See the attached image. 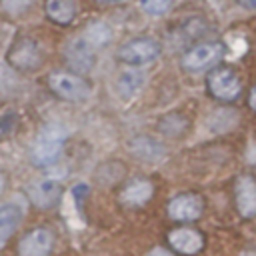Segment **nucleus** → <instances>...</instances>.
I'll use <instances>...</instances> for the list:
<instances>
[{"instance_id": "1", "label": "nucleus", "mask_w": 256, "mask_h": 256, "mask_svg": "<svg viewBox=\"0 0 256 256\" xmlns=\"http://www.w3.org/2000/svg\"><path fill=\"white\" fill-rule=\"evenodd\" d=\"M66 142V130L60 124H46L36 134L32 144V162L36 166H50L58 160Z\"/></svg>"}, {"instance_id": "2", "label": "nucleus", "mask_w": 256, "mask_h": 256, "mask_svg": "<svg viewBox=\"0 0 256 256\" xmlns=\"http://www.w3.org/2000/svg\"><path fill=\"white\" fill-rule=\"evenodd\" d=\"M206 88L210 96L222 102H232L242 92V80L240 74L230 66H216L206 76Z\"/></svg>"}, {"instance_id": "3", "label": "nucleus", "mask_w": 256, "mask_h": 256, "mask_svg": "<svg viewBox=\"0 0 256 256\" xmlns=\"http://www.w3.org/2000/svg\"><path fill=\"white\" fill-rule=\"evenodd\" d=\"M48 86L50 90L68 102H82L90 96V82L86 78H82L80 74L74 72H54L48 76Z\"/></svg>"}, {"instance_id": "4", "label": "nucleus", "mask_w": 256, "mask_h": 256, "mask_svg": "<svg viewBox=\"0 0 256 256\" xmlns=\"http://www.w3.org/2000/svg\"><path fill=\"white\" fill-rule=\"evenodd\" d=\"M224 52H226V48L222 42H200L182 54L180 64L186 72H202V70L218 64L224 58Z\"/></svg>"}, {"instance_id": "5", "label": "nucleus", "mask_w": 256, "mask_h": 256, "mask_svg": "<svg viewBox=\"0 0 256 256\" xmlns=\"http://www.w3.org/2000/svg\"><path fill=\"white\" fill-rule=\"evenodd\" d=\"M160 50L162 48L154 38L140 36V38H132L124 42L116 56L126 66H146L160 56Z\"/></svg>"}, {"instance_id": "6", "label": "nucleus", "mask_w": 256, "mask_h": 256, "mask_svg": "<svg viewBox=\"0 0 256 256\" xmlns=\"http://www.w3.org/2000/svg\"><path fill=\"white\" fill-rule=\"evenodd\" d=\"M6 62L18 72H32L42 64V52L36 40L18 38L6 52Z\"/></svg>"}, {"instance_id": "7", "label": "nucleus", "mask_w": 256, "mask_h": 256, "mask_svg": "<svg viewBox=\"0 0 256 256\" xmlns=\"http://www.w3.org/2000/svg\"><path fill=\"white\" fill-rule=\"evenodd\" d=\"M202 210H204V200L200 194L194 192L178 194L168 202V216L178 222H192L200 218Z\"/></svg>"}, {"instance_id": "8", "label": "nucleus", "mask_w": 256, "mask_h": 256, "mask_svg": "<svg viewBox=\"0 0 256 256\" xmlns=\"http://www.w3.org/2000/svg\"><path fill=\"white\" fill-rule=\"evenodd\" d=\"M66 62L74 70V74H86L94 68L96 50L84 38H76L66 48Z\"/></svg>"}, {"instance_id": "9", "label": "nucleus", "mask_w": 256, "mask_h": 256, "mask_svg": "<svg viewBox=\"0 0 256 256\" xmlns=\"http://www.w3.org/2000/svg\"><path fill=\"white\" fill-rule=\"evenodd\" d=\"M234 202L244 218L256 216V180L248 174H242L234 182Z\"/></svg>"}, {"instance_id": "10", "label": "nucleus", "mask_w": 256, "mask_h": 256, "mask_svg": "<svg viewBox=\"0 0 256 256\" xmlns=\"http://www.w3.org/2000/svg\"><path fill=\"white\" fill-rule=\"evenodd\" d=\"M52 252V232L46 228L30 230L18 244L20 256H50Z\"/></svg>"}, {"instance_id": "11", "label": "nucleus", "mask_w": 256, "mask_h": 256, "mask_svg": "<svg viewBox=\"0 0 256 256\" xmlns=\"http://www.w3.org/2000/svg\"><path fill=\"white\" fill-rule=\"evenodd\" d=\"M168 242L176 252L188 254V256H192V254H196V252H200L204 248L202 234L192 230V228H176V230H172L168 234Z\"/></svg>"}, {"instance_id": "12", "label": "nucleus", "mask_w": 256, "mask_h": 256, "mask_svg": "<svg viewBox=\"0 0 256 256\" xmlns=\"http://www.w3.org/2000/svg\"><path fill=\"white\" fill-rule=\"evenodd\" d=\"M154 194V186L152 182L144 180V178H138V180H132L128 182L122 192H120V202L126 204V206H142L146 204Z\"/></svg>"}, {"instance_id": "13", "label": "nucleus", "mask_w": 256, "mask_h": 256, "mask_svg": "<svg viewBox=\"0 0 256 256\" xmlns=\"http://www.w3.org/2000/svg\"><path fill=\"white\" fill-rule=\"evenodd\" d=\"M44 12L48 16V20H52L58 26H68L74 22L78 6L74 0H46L44 4Z\"/></svg>"}, {"instance_id": "14", "label": "nucleus", "mask_w": 256, "mask_h": 256, "mask_svg": "<svg viewBox=\"0 0 256 256\" xmlns=\"http://www.w3.org/2000/svg\"><path fill=\"white\" fill-rule=\"evenodd\" d=\"M22 220V210L16 204L0 206V246L8 242V238L16 232Z\"/></svg>"}, {"instance_id": "15", "label": "nucleus", "mask_w": 256, "mask_h": 256, "mask_svg": "<svg viewBox=\"0 0 256 256\" xmlns=\"http://www.w3.org/2000/svg\"><path fill=\"white\" fill-rule=\"evenodd\" d=\"M30 196H32V202L36 206L50 208L60 196V186L56 182H52V180H42L30 190Z\"/></svg>"}, {"instance_id": "16", "label": "nucleus", "mask_w": 256, "mask_h": 256, "mask_svg": "<svg viewBox=\"0 0 256 256\" xmlns=\"http://www.w3.org/2000/svg\"><path fill=\"white\" fill-rule=\"evenodd\" d=\"M130 148H132V152H134L136 156H140V158L146 160V162H156V160H160V158L164 156V148H162L156 140H152V138H148V136H138V138H134L132 144H130Z\"/></svg>"}, {"instance_id": "17", "label": "nucleus", "mask_w": 256, "mask_h": 256, "mask_svg": "<svg viewBox=\"0 0 256 256\" xmlns=\"http://www.w3.org/2000/svg\"><path fill=\"white\" fill-rule=\"evenodd\" d=\"M82 38L96 50V48H100V46H104V44L110 42L112 32H110V28H108L104 22H92V24L86 28V34H84Z\"/></svg>"}, {"instance_id": "18", "label": "nucleus", "mask_w": 256, "mask_h": 256, "mask_svg": "<svg viewBox=\"0 0 256 256\" xmlns=\"http://www.w3.org/2000/svg\"><path fill=\"white\" fill-rule=\"evenodd\" d=\"M186 126H188V120L182 116V114H168L164 116L160 122H158V128L160 132H164L166 136H180L186 132Z\"/></svg>"}, {"instance_id": "19", "label": "nucleus", "mask_w": 256, "mask_h": 256, "mask_svg": "<svg viewBox=\"0 0 256 256\" xmlns=\"http://www.w3.org/2000/svg\"><path fill=\"white\" fill-rule=\"evenodd\" d=\"M144 84V74L142 72H124L118 80V86L122 90L124 96H132L136 94Z\"/></svg>"}, {"instance_id": "20", "label": "nucleus", "mask_w": 256, "mask_h": 256, "mask_svg": "<svg viewBox=\"0 0 256 256\" xmlns=\"http://www.w3.org/2000/svg\"><path fill=\"white\" fill-rule=\"evenodd\" d=\"M140 6L152 14V16H160L170 8V0H140Z\"/></svg>"}, {"instance_id": "21", "label": "nucleus", "mask_w": 256, "mask_h": 256, "mask_svg": "<svg viewBox=\"0 0 256 256\" xmlns=\"http://www.w3.org/2000/svg\"><path fill=\"white\" fill-rule=\"evenodd\" d=\"M0 4H2V8H4L6 12H10V14H20L22 10H26V8L32 4V0H0Z\"/></svg>"}, {"instance_id": "22", "label": "nucleus", "mask_w": 256, "mask_h": 256, "mask_svg": "<svg viewBox=\"0 0 256 256\" xmlns=\"http://www.w3.org/2000/svg\"><path fill=\"white\" fill-rule=\"evenodd\" d=\"M248 106H250V110H254L256 112V84L250 88V92H248Z\"/></svg>"}, {"instance_id": "23", "label": "nucleus", "mask_w": 256, "mask_h": 256, "mask_svg": "<svg viewBox=\"0 0 256 256\" xmlns=\"http://www.w3.org/2000/svg\"><path fill=\"white\" fill-rule=\"evenodd\" d=\"M148 256H174L172 252H168L166 248H154V250H150V254Z\"/></svg>"}, {"instance_id": "24", "label": "nucleus", "mask_w": 256, "mask_h": 256, "mask_svg": "<svg viewBox=\"0 0 256 256\" xmlns=\"http://www.w3.org/2000/svg\"><path fill=\"white\" fill-rule=\"evenodd\" d=\"M242 8H248V10H256V0H236Z\"/></svg>"}, {"instance_id": "25", "label": "nucleus", "mask_w": 256, "mask_h": 256, "mask_svg": "<svg viewBox=\"0 0 256 256\" xmlns=\"http://www.w3.org/2000/svg\"><path fill=\"white\" fill-rule=\"evenodd\" d=\"M96 2H98V4H106V6H108V4H120V2H128V0H96Z\"/></svg>"}, {"instance_id": "26", "label": "nucleus", "mask_w": 256, "mask_h": 256, "mask_svg": "<svg viewBox=\"0 0 256 256\" xmlns=\"http://www.w3.org/2000/svg\"><path fill=\"white\" fill-rule=\"evenodd\" d=\"M240 256H256V252H254V250H246V252H242Z\"/></svg>"}, {"instance_id": "27", "label": "nucleus", "mask_w": 256, "mask_h": 256, "mask_svg": "<svg viewBox=\"0 0 256 256\" xmlns=\"http://www.w3.org/2000/svg\"><path fill=\"white\" fill-rule=\"evenodd\" d=\"M2 188H4V178H2V174H0V192H2Z\"/></svg>"}]
</instances>
